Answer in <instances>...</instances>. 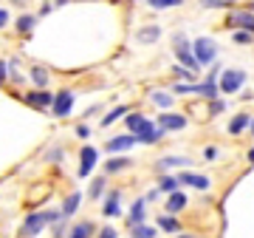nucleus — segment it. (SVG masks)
Here are the masks:
<instances>
[{
  "label": "nucleus",
  "instance_id": "nucleus-1",
  "mask_svg": "<svg viewBox=\"0 0 254 238\" xmlns=\"http://www.w3.org/2000/svg\"><path fill=\"white\" fill-rule=\"evenodd\" d=\"M195 60H198V65H209L215 63V57H218V46L209 40V37H198L195 40Z\"/></svg>",
  "mask_w": 254,
  "mask_h": 238
},
{
  "label": "nucleus",
  "instance_id": "nucleus-2",
  "mask_svg": "<svg viewBox=\"0 0 254 238\" xmlns=\"http://www.w3.org/2000/svg\"><path fill=\"white\" fill-rule=\"evenodd\" d=\"M175 57H178V60H181L190 71H198V60H195L192 46L187 43V37H184V34H175Z\"/></svg>",
  "mask_w": 254,
  "mask_h": 238
},
{
  "label": "nucleus",
  "instance_id": "nucleus-3",
  "mask_svg": "<svg viewBox=\"0 0 254 238\" xmlns=\"http://www.w3.org/2000/svg\"><path fill=\"white\" fill-rule=\"evenodd\" d=\"M243 83H246V74L237 71V68H235V71L229 68V71L220 74V91H223V94H235Z\"/></svg>",
  "mask_w": 254,
  "mask_h": 238
},
{
  "label": "nucleus",
  "instance_id": "nucleus-4",
  "mask_svg": "<svg viewBox=\"0 0 254 238\" xmlns=\"http://www.w3.org/2000/svg\"><path fill=\"white\" fill-rule=\"evenodd\" d=\"M46 224H48V213H31V216L23 221V236H28V238L40 236Z\"/></svg>",
  "mask_w": 254,
  "mask_h": 238
},
{
  "label": "nucleus",
  "instance_id": "nucleus-5",
  "mask_svg": "<svg viewBox=\"0 0 254 238\" xmlns=\"http://www.w3.org/2000/svg\"><path fill=\"white\" fill-rule=\"evenodd\" d=\"M96 159H99V150H96V147H82V153H79V176H88L93 170V167H96Z\"/></svg>",
  "mask_w": 254,
  "mask_h": 238
},
{
  "label": "nucleus",
  "instance_id": "nucleus-6",
  "mask_svg": "<svg viewBox=\"0 0 254 238\" xmlns=\"http://www.w3.org/2000/svg\"><path fill=\"white\" fill-rule=\"evenodd\" d=\"M158 128L161 130H184L187 128V117H181V114H161L158 117Z\"/></svg>",
  "mask_w": 254,
  "mask_h": 238
},
{
  "label": "nucleus",
  "instance_id": "nucleus-7",
  "mask_svg": "<svg viewBox=\"0 0 254 238\" xmlns=\"http://www.w3.org/2000/svg\"><path fill=\"white\" fill-rule=\"evenodd\" d=\"M51 108H54V117H68V114H71V108H73V94L71 91L57 94Z\"/></svg>",
  "mask_w": 254,
  "mask_h": 238
},
{
  "label": "nucleus",
  "instance_id": "nucleus-8",
  "mask_svg": "<svg viewBox=\"0 0 254 238\" xmlns=\"http://www.w3.org/2000/svg\"><path fill=\"white\" fill-rule=\"evenodd\" d=\"M229 23H232V26L246 28L249 34H254V11H235V14L229 17Z\"/></svg>",
  "mask_w": 254,
  "mask_h": 238
},
{
  "label": "nucleus",
  "instance_id": "nucleus-9",
  "mask_svg": "<svg viewBox=\"0 0 254 238\" xmlns=\"http://www.w3.org/2000/svg\"><path fill=\"white\" fill-rule=\"evenodd\" d=\"M178 184H187V187H195V190H206L209 179L206 176H198V173H181L178 176Z\"/></svg>",
  "mask_w": 254,
  "mask_h": 238
},
{
  "label": "nucleus",
  "instance_id": "nucleus-10",
  "mask_svg": "<svg viewBox=\"0 0 254 238\" xmlns=\"http://www.w3.org/2000/svg\"><path fill=\"white\" fill-rule=\"evenodd\" d=\"M26 102L28 105H34V108H46V105H54V97H51L48 91H28Z\"/></svg>",
  "mask_w": 254,
  "mask_h": 238
},
{
  "label": "nucleus",
  "instance_id": "nucleus-11",
  "mask_svg": "<svg viewBox=\"0 0 254 238\" xmlns=\"http://www.w3.org/2000/svg\"><path fill=\"white\" fill-rule=\"evenodd\" d=\"M138 139L136 136H116V139H110L108 142V150L110 153H119V150H130V147L136 145Z\"/></svg>",
  "mask_w": 254,
  "mask_h": 238
},
{
  "label": "nucleus",
  "instance_id": "nucleus-12",
  "mask_svg": "<svg viewBox=\"0 0 254 238\" xmlns=\"http://www.w3.org/2000/svg\"><path fill=\"white\" fill-rule=\"evenodd\" d=\"M184 207H187V196H184V193H173V196H170V202H167V207H164V210L170 213V216H175V213H181Z\"/></svg>",
  "mask_w": 254,
  "mask_h": 238
},
{
  "label": "nucleus",
  "instance_id": "nucleus-13",
  "mask_svg": "<svg viewBox=\"0 0 254 238\" xmlns=\"http://www.w3.org/2000/svg\"><path fill=\"white\" fill-rule=\"evenodd\" d=\"M158 34H161V28L158 26H147V28H141L136 34V40L138 43H153V40H158Z\"/></svg>",
  "mask_w": 254,
  "mask_h": 238
},
{
  "label": "nucleus",
  "instance_id": "nucleus-14",
  "mask_svg": "<svg viewBox=\"0 0 254 238\" xmlns=\"http://www.w3.org/2000/svg\"><path fill=\"white\" fill-rule=\"evenodd\" d=\"M119 199H122L119 190H113L108 196V202H105V216H119Z\"/></svg>",
  "mask_w": 254,
  "mask_h": 238
},
{
  "label": "nucleus",
  "instance_id": "nucleus-15",
  "mask_svg": "<svg viewBox=\"0 0 254 238\" xmlns=\"http://www.w3.org/2000/svg\"><path fill=\"white\" fill-rule=\"evenodd\" d=\"M252 125V117H246V114H240V117H235L232 122H229V133H240L243 128H249Z\"/></svg>",
  "mask_w": 254,
  "mask_h": 238
},
{
  "label": "nucleus",
  "instance_id": "nucleus-16",
  "mask_svg": "<svg viewBox=\"0 0 254 238\" xmlns=\"http://www.w3.org/2000/svg\"><path fill=\"white\" fill-rule=\"evenodd\" d=\"M79 202H82L79 193H71V196L65 199V204H63V216H73V213H76V207H79Z\"/></svg>",
  "mask_w": 254,
  "mask_h": 238
},
{
  "label": "nucleus",
  "instance_id": "nucleus-17",
  "mask_svg": "<svg viewBox=\"0 0 254 238\" xmlns=\"http://www.w3.org/2000/svg\"><path fill=\"white\" fill-rule=\"evenodd\" d=\"M141 219H144V199H136V202H133V213H130V224L136 227Z\"/></svg>",
  "mask_w": 254,
  "mask_h": 238
},
{
  "label": "nucleus",
  "instance_id": "nucleus-18",
  "mask_svg": "<svg viewBox=\"0 0 254 238\" xmlns=\"http://www.w3.org/2000/svg\"><path fill=\"white\" fill-rule=\"evenodd\" d=\"M93 227L88 224V221H82V224H76V227L71 230V238H91Z\"/></svg>",
  "mask_w": 254,
  "mask_h": 238
},
{
  "label": "nucleus",
  "instance_id": "nucleus-19",
  "mask_svg": "<svg viewBox=\"0 0 254 238\" xmlns=\"http://www.w3.org/2000/svg\"><path fill=\"white\" fill-rule=\"evenodd\" d=\"M127 165H130V159H125V156H119V159H110L108 165H105V170H108V173H116V170H125Z\"/></svg>",
  "mask_w": 254,
  "mask_h": 238
},
{
  "label": "nucleus",
  "instance_id": "nucleus-20",
  "mask_svg": "<svg viewBox=\"0 0 254 238\" xmlns=\"http://www.w3.org/2000/svg\"><path fill=\"white\" fill-rule=\"evenodd\" d=\"M158 227H161L164 233H178V221H175L173 216H161V219H158Z\"/></svg>",
  "mask_w": 254,
  "mask_h": 238
},
{
  "label": "nucleus",
  "instance_id": "nucleus-21",
  "mask_svg": "<svg viewBox=\"0 0 254 238\" xmlns=\"http://www.w3.org/2000/svg\"><path fill=\"white\" fill-rule=\"evenodd\" d=\"M158 233H155L153 227H144V224H136L133 227V238H155Z\"/></svg>",
  "mask_w": 254,
  "mask_h": 238
},
{
  "label": "nucleus",
  "instance_id": "nucleus-22",
  "mask_svg": "<svg viewBox=\"0 0 254 238\" xmlns=\"http://www.w3.org/2000/svg\"><path fill=\"white\" fill-rule=\"evenodd\" d=\"M158 165L161 167H178V165H190V159H181V156H164Z\"/></svg>",
  "mask_w": 254,
  "mask_h": 238
},
{
  "label": "nucleus",
  "instance_id": "nucleus-23",
  "mask_svg": "<svg viewBox=\"0 0 254 238\" xmlns=\"http://www.w3.org/2000/svg\"><path fill=\"white\" fill-rule=\"evenodd\" d=\"M125 114H127V108H125V105H119V108H116V111H110L108 117L102 119V125H105V128H108V125H113V122H116V119H119V117H125Z\"/></svg>",
  "mask_w": 254,
  "mask_h": 238
},
{
  "label": "nucleus",
  "instance_id": "nucleus-24",
  "mask_svg": "<svg viewBox=\"0 0 254 238\" xmlns=\"http://www.w3.org/2000/svg\"><path fill=\"white\" fill-rule=\"evenodd\" d=\"M158 187H161L164 193H170V196H173V193L178 190V179H173V176H164V179H161V184H158Z\"/></svg>",
  "mask_w": 254,
  "mask_h": 238
},
{
  "label": "nucleus",
  "instance_id": "nucleus-25",
  "mask_svg": "<svg viewBox=\"0 0 254 238\" xmlns=\"http://www.w3.org/2000/svg\"><path fill=\"white\" fill-rule=\"evenodd\" d=\"M153 102L155 105H158V108H170V105H173V97H170V94H153Z\"/></svg>",
  "mask_w": 254,
  "mask_h": 238
},
{
  "label": "nucleus",
  "instance_id": "nucleus-26",
  "mask_svg": "<svg viewBox=\"0 0 254 238\" xmlns=\"http://www.w3.org/2000/svg\"><path fill=\"white\" fill-rule=\"evenodd\" d=\"M147 6H153V9H173V6H178V0H150Z\"/></svg>",
  "mask_w": 254,
  "mask_h": 238
},
{
  "label": "nucleus",
  "instance_id": "nucleus-27",
  "mask_svg": "<svg viewBox=\"0 0 254 238\" xmlns=\"http://www.w3.org/2000/svg\"><path fill=\"white\" fill-rule=\"evenodd\" d=\"M31 80H34L37 85H46V83H48V74H46V68H34V71H31Z\"/></svg>",
  "mask_w": 254,
  "mask_h": 238
},
{
  "label": "nucleus",
  "instance_id": "nucleus-28",
  "mask_svg": "<svg viewBox=\"0 0 254 238\" xmlns=\"http://www.w3.org/2000/svg\"><path fill=\"white\" fill-rule=\"evenodd\" d=\"M17 26H20V31H31V26H34V17H26V14H23V17L17 20Z\"/></svg>",
  "mask_w": 254,
  "mask_h": 238
},
{
  "label": "nucleus",
  "instance_id": "nucleus-29",
  "mask_svg": "<svg viewBox=\"0 0 254 238\" xmlns=\"http://www.w3.org/2000/svg\"><path fill=\"white\" fill-rule=\"evenodd\" d=\"M203 6H206V9H223L229 3H223V0H203Z\"/></svg>",
  "mask_w": 254,
  "mask_h": 238
},
{
  "label": "nucleus",
  "instance_id": "nucleus-30",
  "mask_svg": "<svg viewBox=\"0 0 254 238\" xmlns=\"http://www.w3.org/2000/svg\"><path fill=\"white\" fill-rule=\"evenodd\" d=\"M102 184H105L102 179H96V182H93V187H91V196H93V199H96V196H102Z\"/></svg>",
  "mask_w": 254,
  "mask_h": 238
},
{
  "label": "nucleus",
  "instance_id": "nucleus-31",
  "mask_svg": "<svg viewBox=\"0 0 254 238\" xmlns=\"http://www.w3.org/2000/svg\"><path fill=\"white\" fill-rule=\"evenodd\" d=\"M252 37H254V34H249V31H237V34H235V40H237V43H249Z\"/></svg>",
  "mask_w": 254,
  "mask_h": 238
},
{
  "label": "nucleus",
  "instance_id": "nucleus-32",
  "mask_svg": "<svg viewBox=\"0 0 254 238\" xmlns=\"http://www.w3.org/2000/svg\"><path fill=\"white\" fill-rule=\"evenodd\" d=\"M99 238H116V230H113V227H105V230L99 233Z\"/></svg>",
  "mask_w": 254,
  "mask_h": 238
},
{
  "label": "nucleus",
  "instance_id": "nucleus-33",
  "mask_svg": "<svg viewBox=\"0 0 254 238\" xmlns=\"http://www.w3.org/2000/svg\"><path fill=\"white\" fill-rule=\"evenodd\" d=\"M6 71H9V65L3 63V60H0V83H3V80H6Z\"/></svg>",
  "mask_w": 254,
  "mask_h": 238
},
{
  "label": "nucleus",
  "instance_id": "nucleus-34",
  "mask_svg": "<svg viewBox=\"0 0 254 238\" xmlns=\"http://www.w3.org/2000/svg\"><path fill=\"white\" fill-rule=\"evenodd\" d=\"M6 23H9V11L0 9V26H6Z\"/></svg>",
  "mask_w": 254,
  "mask_h": 238
},
{
  "label": "nucleus",
  "instance_id": "nucleus-35",
  "mask_svg": "<svg viewBox=\"0 0 254 238\" xmlns=\"http://www.w3.org/2000/svg\"><path fill=\"white\" fill-rule=\"evenodd\" d=\"M249 162H252V165H254V147H252V150H249Z\"/></svg>",
  "mask_w": 254,
  "mask_h": 238
},
{
  "label": "nucleus",
  "instance_id": "nucleus-36",
  "mask_svg": "<svg viewBox=\"0 0 254 238\" xmlns=\"http://www.w3.org/2000/svg\"><path fill=\"white\" fill-rule=\"evenodd\" d=\"M249 128H252V133H254V117H252V125H249Z\"/></svg>",
  "mask_w": 254,
  "mask_h": 238
},
{
  "label": "nucleus",
  "instance_id": "nucleus-37",
  "mask_svg": "<svg viewBox=\"0 0 254 238\" xmlns=\"http://www.w3.org/2000/svg\"><path fill=\"white\" fill-rule=\"evenodd\" d=\"M178 238H195V236H178Z\"/></svg>",
  "mask_w": 254,
  "mask_h": 238
}]
</instances>
